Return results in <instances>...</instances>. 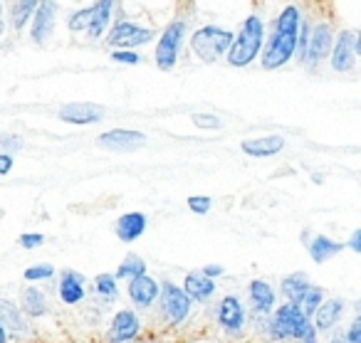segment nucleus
<instances>
[{
  "instance_id": "obj_1",
  "label": "nucleus",
  "mask_w": 361,
  "mask_h": 343,
  "mask_svg": "<svg viewBox=\"0 0 361 343\" xmlns=\"http://www.w3.org/2000/svg\"><path fill=\"white\" fill-rule=\"evenodd\" d=\"M262 35H265V27H262L260 18H257V15L247 18V20L243 23L240 32H238V37L233 40L231 52H228V60H231V65L233 67L250 65V62L257 57V52H260V47H262Z\"/></svg>"
},
{
  "instance_id": "obj_2",
  "label": "nucleus",
  "mask_w": 361,
  "mask_h": 343,
  "mask_svg": "<svg viewBox=\"0 0 361 343\" xmlns=\"http://www.w3.org/2000/svg\"><path fill=\"white\" fill-rule=\"evenodd\" d=\"M233 40H235V37H233L231 30H223V27H216V25H206L198 32H193L191 47L203 62H218L226 52H231Z\"/></svg>"
},
{
  "instance_id": "obj_3",
  "label": "nucleus",
  "mask_w": 361,
  "mask_h": 343,
  "mask_svg": "<svg viewBox=\"0 0 361 343\" xmlns=\"http://www.w3.org/2000/svg\"><path fill=\"white\" fill-rule=\"evenodd\" d=\"M310 323V316L300 308V304L290 301L282 304L275 311V316L270 318V336L272 338H297L302 333V328Z\"/></svg>"
},
{
  "instance_id": "obj_4",
  "label": "nucleus",
  "mask_w": 361,
  "mask_h": 343,
  "mask_svg": "<svg viewBox=\"0 0 361 343\" xmlns=\"http://www.w3.org/2000/svg\"><path fill=\"white\" fill-rule=\"evenodd\" d=\"M191 301L193 299L186 294V289L176 287L171 282L161 284V306H164V316L171 323H183L191 313Z\"/></svg>"
},
{
  "instance_id": "obj_5",
  "label": "nucleus",
  "mask_w": 361,
  "mask_h": 343,
  "mask_svg": "<svg viewBox=\"0 0 361 343\" xmlns=\"http://www.w3.org/2000/svg\"><path fill=\"white\" fill-rule=\"evenodd\" d=\"M297 52V32H272L270 42L265 47L262 55V67L265 70H277L285 62H290V57Z\"/></svg>"
},
{
  "instance_id": "obj_6",
  "label": "nucleus",
  "mask_w": 361,
  "mask_h": 343,
  "mask_svg": "<svg viewBox=\"0 0 361 343\" xmlns=\"http://www.w3.org/2000/svg\"><path fill=\"white\" fill-rule=\"evenodd\" d=\"M183 32H186V23L176 20V23H171L164 35H161V42L156 45V65H159L161 70H171V67L176 65Z\"/></svg>"
},
{
  "instance_id": "obj_7",
  "label": "nucleus",
  "mask_w": 361,
  "mask_h": 343,
  "mask_svg": "<svg viewBox=\"0 0 361 343\" xmlns=\"http://www.w3.org/2000/svg\"><path fill=\"white\" fill-rule=\"evenodd\" d=\"M154 40V32L151 30H141V27L131 25V23L126 20H119L114 27H111L109 37H106V42H109L111 47H136V45H146V42Z\"/></svg>"
},
{
  "instance_id": "obj_8",
  "label": "nucleus",
  "mask_w": 361,
  "mask_h": 343,
  "mask_svg": "<svg viewBox=\"0 0 361 343\" xmlns=\"http://www.w3.org/2000/svg\"><path fill=\"white\" fill-rule=\"evenodd\" d=\"M218 321L226 328L231 336H238L243 331V323H245V308L238 301V297H226L218 306Z\"/></svg>"
},
{
  "instance_id": "obj_9",
  "label": "nucleus",
  "mask_w": 361,
  "mask_h": 343,
  "mask_svg": "<svg viewBox=\"0 0 361 343\" xmlns=\"http://www.w3.org/2000/svg\"><path fill=\"white\" fill-rule=\"evenodd\" d=\"M104 116V109L90 101H75V104H67L60 109V119L67 124H97Z\"/></svg>"
},
{
  "instance_id": "obj_10",
  "label": "nucleus",
  "mask_w": 361,
  "mask_h": 343,
  "mask_svg": "<svg viewBox=\"0 0 361 343\" xmlns=\"http://www.w3.org/2000/svg\"><path fill=\"white\" fill-rule=\"evenodd\" d=\"M146 136L139 134V131H126V129H114L106 131V134L99 136V146L109 151H134L139 146H144Z\"/></svg>"
},
{
  "instance_id": "obj_11",
  "label": "nucleus",
  "mask_w": 361,
  "mask_h": 343,
  "mask_svg": "<svg viewBox=\"0 0 361 343\" xmlns=\"http://www.w3.org/2000/svg\"><path fill=\"white\" fill-rule=\"evenodd\" d=\"M331 45H334V40H331V27L326 25V23H322V25H317L314 30H312L310 35V50H307V65L317 67L322 60H324L326 55H329Z\"/></svg>"
},
{
  "instance_id": "obj_12",
  "label": "nucleus",
  "mask_w": 361,
  "mask_h": 343,
  "mask_svg": "<svg viewBox=\"0 0 361 343\" xmlns=\"http://www.w3.org/2000/svg\"><path fill=\"white\" fill-rule=\"evenodd\" d=\"M356 35L351 30H344L339 35V40L334 42V52H331V67L336 72H346L354 67V57H356Z\"/></svg>"
},
{
  "instance_id": "obj_13",
  "label": "nucleus",
  "mask_w": 361,
  "mask_h": 343,
  "mask_svg": "<svg viewBox=\"0 0 361 343\" xmlns=\"http://www.w3.org/2000/svg\"><path fill=\"white\" fill-rule=\"evenodd\" d=\"M139 316L134 311H119L111 321L109 328V343H126L131 338H136L139 333Z\"/></svg>"
},
{
  "instance_id": "obj_14",
  "label": "nucleus",
  "mask_w": 361,
  "mask_h": 343,
  "mask_svg": "<svg viewBox=\"0 0 361 343\" xmlns=\"http://www.w3.org/2000/svg\"><path fill=\"white\" fill-rule=\"evenodd\" d=\"M129 297L136 306L149 308L156 301V297H159V284L151 277H146V274H139V277H134L129 282Z\"/></svg>"
},
{
  "instance_id": "obj_15",
  "label": "nucleus",
  "mask_w": 361,
  "mask_h": 343,
  "mask_svg": "<svg viewBox=\"0 0 361 343\" xmlns=\"http://www.w3.org/2000/svg\"><path fill=\"white\" fill-rule=\"evenodd\" d=\"M55 15H57V6L52 0H42L35 11V23H32V40L35 42H45L50 37L52 27H55Z\"/></svg>"
},
{
  "instance_id": "obj_16",
  "label": "nucleus",
  "mask_w": 361,
  "mask_h": 343,
  "mask_svg": "<svg viewBox=\"0 0 361 343\" xmlns=\"http://www.w3.org/2000/svg\"><path fill=\"white\" fill-rule=\"evenodd\" d=\"M60 299L65 304H80L85 299V277L72 269L62 272V279H60Z\"/></svg>"
},
{
  "instance_id": "obj_17",
  "label": "nucleus",
  "mask_w": 361,
  "mask_h": 343,
  "mask_svg": "<svg viewBox=\"0 0 361 343\" xmlns=\"http://www.w3.org/2000/svg\"><path fill=\"white\" fill-rule=\"evenodd\" d=\"M285 149V139L282 136H267V139H250L243 141V151L252 158H265V156H275Z\"/></svg>"
},
{
  "instance_id": "obj_18",
  "label": "nucleus",
  "mask_w": 361,
  "mask_h": 343,
  "mask_svg": "<svg viewBox=\"0 0 361 343\" xmlns=\"http://www.w3.org/2000/svg\"><path fill=\"white\" fill-rule=\"evenodd\" d=\"M146 230V215L141 213H126L116 223V235L121 242H134L136 237H141Z\"/></svg>"
},
{
  "instance_id": "obj_19",
  "label": "nucleus",
  "mask_w": 361,
  "mask_h": 343,
  "mask_svg": "<svg viewBox=\"0 0 361 343\" xmlns=\"http://www.w3.org/2000/svg\"><path fill=\"white\" fill-rule=\"evenodd\" d=\"M341 311H344V301L341 299H329V301L319 304V308L314 311V328L317 331L331 328L341 318Z\"/></svg>"
},
{
  "instance_id": "obj_20",
  "label": "nucleus",
  "mask_w": 361,
  "mask_h": 343,
  "mask_svg": "<svg viewBox=\"0 0 361 343\" xmlns=\"http://www.w3.org/2000/svg\"><path fill=\"white\" fill-rule=\"evenodd\" d=\"M183 289H186V294L191 299H196V301H206V299L213 297V292H216V284L211 282V277H206V274H188L186 282H183Z\"/></svg>"
},
{
  "instance_id": "obj_21",
  "label": "nucleus",
  "mask_w": 361,
  "mask_h": 343,
  "mask_svg": "<svg viewBox=\"0 0 361 343\" xmlns=\"http://www.w3.org/2000/svg\"><path fill=\"white\" fill-rule=\"evenodd\" d=\"M250 301L257 313H267L275 306V292H272V287L267 282L255 279V282L250 284Z\"/></svg>"
},
{
  "instance_id": "obj_22",
  "label": "nucleus",
  "mask_w": 361,
  "mask_h": 343,
  "mask_svg": "<svg viewBox=\"0 0 361 343\" xmlns=\"http://www.w3.org/2000/svg\"><path fill=\"white\" fill-rule=\"evenodd\" d=\"M310 254L314 262H326L329 257H334V254H339L341 249H344V244L341 242H334V239L324 237V235H317L314 239H310Z\"/></svg>"
},
{
  "instance_id": "obj_23",
  "label": "nucleus",
  "mask_w": 361,
  "mask_h": 343,
  "mask_svg": "<svg viewBox=\"0 0 361 343\" xmlns=\"http://www.w3.org/2000/svg\"><path fill=\"white\" fill-rule=\"evenodd\" d=\"M111 0H99L94 6V13H92V23H90V37H102V32L106 30L109 25V18H111Z\"/></svg>"
},
{
  "instance_id": "obj_24",
  "label": "nucleus",
  "mask_w": 361,
  "mask_h": 343,
  "mask_svg": "<svg viewBox=\"0 0 361 343\" xmlns=\"http://www.w3.org/2000/svg\"><path fill=\"white\" fill-rule=\"evenodd\" d=\"M0 323L6 328H11L13 333H27V326H25V321H23L18 306L6 301V299H0Z\"/></svg>"
},
{
  "instance_id": "obj_25",
  "label": "nucleus",
  "mask_w": 361,
  "mask_h": 343,
  "mask_svg": "<svg viewBox=\"0 0 361 343\" xmlns=\"http://www.w3.org/2000/svg\"><path fill=\"white\" fill-rule=\"evenodd\" d=\"M307 289H310V279H307L305 272L290 274V277L282 282V292H285V297L290 299V301H295V304H300L302 294H305Z\"/></svg>"
},
{
  "instance_id": "obj_26",
  "label": "nucleus",
  "mask_w": 361,
  "mask_h": 343,
  "mask_svg": "<svg viewBox=\"0 0 361 343\" xmlns=\"http://www.w3.org/2000/svg\"><path fill=\"white\" fill-rule=\"evenodd\" d=\"M23 308H25L27 316H42L47 311V304H45V294L35 287H27L23 292Z\"/></svg>"
},
{
  "instance_id": "obj_27",
  "label": "nucleus",
  "mask_w": 361,
  "mask_h": 343,
  "mask_svg": "<svg viewBox=\"0 0 361 343\" xmlns=\"http://www.w3.org/2000/svg\"><path fill=\"white\" fill-rule=\"evenodd\" d=\"M37 3H40V0H16V6H13V27H16V30H23V25H25L32 13L37 11Z\"/></svg>"
},
{
  "instance_id": "obj_28",
  "label": "nucleus",
  "mask_w": 361,
  "mask_h": 343,
  "mask_svg": "<svg viewBox=\"0 0 361 343\" xmlns=\"http://www.w3.org/2000/svg\"><path fill=\"white\" fill-rule=\"evenodd\" d=\"M300 25H302L300 11H297L295 6H290V8H285V11H282L280 18H277L275 30L277 32H297V30H300Z\"/></svg>"
},
{
  "instance_id": "obj_29",
  "label": "nucleus",
  "mask_w": 361,
  "mask_h": 343,
  "mask_svg": "<svg viewBox=\"0 0 361 343\" xmlns=\"http://www.w3.org/2000/svg\"><path fill=\"white\" fill-rule=\"evenodd\" d=\"M139 274H146V262L134 257V254H129V257L119 264V269H116V279H134V277H139Z\"/></svg>"
},
{
  "instance_id": "obj_30",
  "label": "nucleus",
  "mask_w": 361,
  "mask_h": 343,
  "mask_svg": "<svg viewBox=\"0 0 361 343\" xmlns=\"http://www.w3.org/2000/svg\"><path fill=\"white\" fill-rule=\"evenodd\" d=\"M322 297H324V292L310 284V289H307V292L302 294V299H300V308L307 313V316H314V311L319 308V304H322Z\"/></svg>"
},
{
  "instance_id": "obj_31",
  "label": "nucleus",
  "mask_w": 361,
  "mask_h": 343,
  "mask_svg": "<svg viewBox=\"0 0 361 343\" xmlns=\"http://www.w3.org/2000/svg\"><path fill=\"white\" fill-rule=\"evenodd\" d=\"M97 292L111 301V299L116 297V277H111V274H99V277H97Z\"/></svg>"
},
{
  "instance_id": "obj_32",
  "label": "nucleus",
  "mask_w": 361,
  "mask_h": 343,
  "mask_svg": "<svg viewBox=\"0 0 361 343\" xmlns=\"http://www.w3.org/2000/svg\"><path fill=\"white\" fill-rule=\"evenodd\" d=\"M92 13H94V6H92V8H85V11H77L75 15L70 18V30H72V32H77V30H82V27H90Z\"/></svg>"
},
{
  "instance_id": "obj_33",
  "label": "nucleus",
  "mask_w": 361,
  "mask_h": 343,
  "mask_svg": "<svg viewBox=\"0 0 361 343\" xmlns=\"http://www.w3.org/2000/svg\"><path fill=\"white\" fill-rule=\"evenodd\" d=\"M55 274V269L50 264H35V267L25 269V279L27 282H37V279H50Z\"/></svg>"
},
{
  "instance_id": "obj_34",
  "label": "nucleus",
  "mask_w": 361,
  "mask_h": 343,
  "mask_svg": "<svg viewBox=\"0 0 361 343\" xmlns=\"http://www.w3.org/2000/svg\"><path fill=\"white\" fill-rule=\"evenodd\" d=\"M191 119H193V124L201 126V129H221L223 126V121L218 119V116H211V114H193Z\"/></svg>"
},
{
  "instance_id": "obj_35",
  "label": "nucleus",
  "mask_w": 361,
  "mask_h": 343,
  "mask_svg": "<svg viewBox=\"0 0 361 343\" xmlns=\"http://www.w3.org/2000/svg\"><path fill=\"white\" fill-rule=\"evenodd\" d=\"M188 208L198 215H206L208 210H211V198H206V195H193V198H188Z\"/></svg>"
},
{
  "instance_id": "obj_36",
  "label": "nucleus",
  "mask_w": 361,
  "mask_h": 343,
  "mask_svg": "<svg viewBox=\"0 0 361 343\" xmlns=\"http://www.w3.org/2000/svg\"><path fill=\"white\" fill-rule=\"evenodd\" d=\"M307 50H310V27L302 25V35H300V42H297V55H300V62H307Z\"/></svg>"
},
{
  "instance_id": "obj_37",
  "label": "nucleus",
  "mask_w": 361,
  "mask_h": 343,
  "mask_svg": "<svg viewBox=\"0 0 361 343\" xmlns=\"http://www.w3.org/2000/svg\"><path fill=\"white\" fill-rule=\"evenodd\" d=\"M42 242H45V237H42V235H37V232L20 235V244H23L25 249H35V247H40Z\"/></svg>"
},
{
  "instance_id": "obj_38",
  "label": "nucleus",
  "mask_w": 361,
  "mask_h": 343,
  "mask_svg": "<svg viewBox=\"0 0 361 343\" xmlns=\"http://www.w3.org/2000/svg\"><path fill=\"white\" fill-rule=\"evenodd\" d=\"M346 341L349 343H361V316L351 321V326L346 328Z\"/></svg>"
},
{
  "instance_id": "obj_39",
  "label": "nucleus",
  "mask_w": 361,
  "mask_h": 343,
  "mask_svg": "<svg viewBox=\"0 0 361 343\" xmlns=\"http://www.w3.org/2000/svg\"><path fill=\"white\" fill-rule=\"evenodd\" d=\"M297 341H300V343H317V328H314V323H307V326L302 328L300 336H297Z\"/></svg>"
},
{
  "instance_id": "obj_40",
  "label": "nucleus",
  "mask_w": 361,
  "mask_h": 343,
  "mask_svg": "<svg viewBox=\"0 0 361 343\" xmlns=\"http://www.w3.org/2000/svg\"><path fill=\"white\" fill-rule=\"evenodd\" d=\"M111 60H114V62H124V65H136V62H141L139 55H134V52H126V50L114 52V55H111Z\"/></svg>"
},
{
  "instance_id": "obj_41",
  "label": "nucleus",
  "mask_w": 361,
  "mask_h": 343,
  "mask_svg": "<svg viewBox=\"0 0 361 343\" xmlns=\"http://www.w3.org/2000/svg\"><path fill=\"white\" fill-rule=\"evenodd\" d=\"M0 146H3V149H8V151H18L20 149V139H18V136H0Z\"/></svg>"
},
{
  "instance_id": "obj_42",
  "label": "nucleus",
  "mask_w": 361,
  "mask_h": 343,
  "mask_svg": "<svg viewBox=\"0 0 361 343\" xmlns=\"http://www.w3.org/2000/svg\"><path fill=\"white\" fill-rule=\"evenodd\" d=\"M13 168V156L11 154H0V175L11 173Z\"/></svg>"
},
{
  "instance_id": "obj_43",
  "label": "nucleus",
  "mask_w": 361,
  "mask_h": 343,
  "mask_svg": "<svg viewBox=\"0 0 361 343\" xmlns=\"http://www.w3.org/2000/svg\"><path fill=\"white\" fill-rule=\"evenodd\" d=\"M349 247L354 249V252H359V254H361V227L356 230V232L349 237Z\"/></svg>"
},
{
  "instance_id": "obj_44",
  "label": "nucleus",
  "mask_w": 361,
  "mask_h": 343,
  "mask_svg": "<svg viewBox=\"0 0 361 343\" xmlns=\"http://www.w3.org/2000/svg\"><path fill=\"white\" fill-rule=\"evenodd\" d=\"M203 274H206V277H221L223 267H218V264H208V267L203 269Z\"/></svg>"
},
{
  "instance_id": "obj_45",
  "label": "nucleus",
  "mask_w": 361,
  "mask_h": 343,
  "mask_svg": "<svg viewBox=\"0 0 361 343\" xmlns=\"http://www.w3.org/2000/svg\"><path fill=\"white\" fill-rule=\"evenodd\" d=\"M354 47H356V55H361V32L356 35V42H354Z\"/></svg>"
},
{
  "instance_id": "obj_46",
  "label": "nucleus",
  "mask_w": 361,
  "mask_h": 343,
  "mask_svg": "<svg viewBox=\"0 0 361 343\" xmlns=\"http://www.w3.org/2000/svg\"><path fill=\"white\" fill-rule=\"evenodd\" d=\"M8 341V336H6V326L0 323V343H6Z\"/></svg>"
},
{
  "instance_id": "obj_47",
  "label": "nucleus",
  "mask_w": 361,
  "mask_h": 343,
  "mask_svg": "<svg viewBox=\"0 0 361 343\" xmlns=\"http://www.w3.org/2000/svg\"><path fill=\"white\" fill-rule=\"evenodd\" d=\"M3 30H6V23H3V6H0V35H3Z\"/></svg>"
},
{
  "instance_id": "obj_48",
  "label": "nucleus",
  "mask_w": 361,
  "mask_h": 343,
  "mask_svg": "<svg viewBox=\"0 0 361 343\" xmlns=\"http://www.w3.org/2000/svg\"><path fill=\"white\" fill-rule=\"evenodd\" d=\"M331 343H349V341H346V336H334L331 338Z\"/></svg>"
},
{
  "instance_id": "obj_49",
  "label": "nucleus",
  "mask_w": 361,
  "mask_h": 343,
  "mask_svg": "<svg viewBox=\"0 0 361 343\" xmlns=\"http://www.w3.org/2000/svg\"><path fill=\"white\" fill-rule=\"evenodd\" d=\"M356 311H361V299H359V301H356Z\"/></svg>"
}]
</instances>
